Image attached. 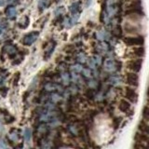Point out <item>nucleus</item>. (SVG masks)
I'll use <instances>...</instances> for the list:
<instances>
[{
    "mask_svg": "<svg viewBox=\"0 0 149 149\" xmlns=\"http://www.w3.org/2000/svg\"><path fill=\"white\" fill-rule=\"evenodd\" d=\"M127 15H137L142 16L143 15V9H142V3L140 0H132V3H130L127 7L126 10Z\"/></svg>",
    "mask_w": 149,
    "mask_h": 149,
    "instance_id": "obj_1",
    "label": "nucleus"
},
{
    "mask_svg": "<svg viewBox=\"0 0 149 149\" xmlns=\"http://www.w3.org/2000/svg\"><path fill=\"white\" fill-rule=\"evenodd\" d=\"M143 36H128L124 38V43L127 46H132V47H142L143 44Z\"/></svg>",
    "mask_w": 149,
    "mask_h": 149,
    "instance_id": "obj_2",
    "label": "nucleus"
},
{
    "mask_svg": "<svg viewBox=\"0 0 149 149\" xmlns=\"http://www.w3.org/2000/svg\"><path fill=\"white\" fill-rule=\"evenodd\" d=\"M142 64H143V60L142 59H134L128 62L127 63V67L133 73H137L139 72L142 68Z\"/></svg>",
    "mask_w": 149,
    "mask_h": 149,
    "instance_id": "obj_3",
    "label": "nucleus"
},
{
    "mask_svg": "<svg viewBox=\"0 0 149 149\" xmlns=\"http://www.w3.org/2000/svg\"><path fill=\"white\" fill-rule=\"evenodd\" d=\"M126 82L130 86H135V87L138 86L139 83L138 74L133 72H128L127 74H126Z\"/></svg>",
    "mask_w": 149,
    "mask_h": 149,
    "instance_id": "obj_4",
    "label": "nucleus"
},
{
    "mask_svg": "<svg viewBox=\"0 0 149 149\" xmlns=\"http://www.w3.org/2000/svg\"><path fill=\"white\" fill-rule=\"evenodd\" d=\"M38 36H39L38 32L30 33V34H28L27 36H24V38H23V43H24L25 45H27V46H30L37 39Z\"/></svg>",
    "mask_w": 149,
    "mask_h": 149,
    "instance_id": "obj_5",
    "label": "nucleus"
},
{
    "mask_svg": "<svg viewBox=\"0 0 149 149\" xmlns=\"http://www.w3.org/2000/svg\"><path fill=\"white\" fill-rule=\"evenodd\" d=\"M125 95H126V98H127L128 100H130V102H136L138 99V95L136 91H134V88H130V87L126 88Z\"/></svg>",
    "mask_w": 149,
    "mask_h": 149,
    "instance_id": "obj_6",
    "label": "nucleus"
},
{
    "mask_svg": "<svg viewBox=\"0 0 149 149\" xmlns=\"http://www.w3.org/2000/svg\"><path fill=\"white\" fill-rule=\"evenodd\" d=\"M118 107H119L120 111L124 112V113H127V112H129L130 109V104L126 100H122L119 102V106Z\"/></svg>",
    "mask_w": 149,
    "mask_h": 149,
    "instance_id": "obj_7",
    "label": "nucleus"
},
{
    "mask_svg": "<svg viewBox=\"0 0 149 149\" xmlns=\"http://www.w3.org/2000/svg\"><path fill=\"white\" fill-rule=\"evenodd\" d=\"M17 15V10L14 7H8L6 9V16L9 19H14Z\"/></svg>",
    "mask_w": 149,
    "mask_h": 149,
    "instance_id": "obj_8",
    "label": "nucleus"
},
{
    "mask_svg": "<svg viewBox=\"0 0 149 149\" xmlns=\"http://www.w3.org/2000/svg\"><path fill=\"white\" fill-rule=\"evenodd\" d=\"M132 52L134 56H136V57H142L144 54V49L143 47H134L132 49Z\"/></svg>",
    "mask_w": 149,
    "mask_h": 149,
    "instance_id": "obj_9",
    "label": "nucleus"
},
{
    "mask_svg": "<svg viewBox=\"0 0 149 149\" xmlns=\"http://www.w3.org/2000/svg\"><path fill=\"white\" fill-rule=\"evenodd\" d=\"M54 48H55V43H54V42H50V43L48 45V47L46 48V50H45V58L46 59H48L51 55Z\"/></svg>",
    "mask_w": 149,
    "mask_h": 149,
    "instance_id": "obj_10",
    "label": "nucleus"
},
{
    "mask_svg": "<svg viewBox=\"0 0 149 149\" xmlns=\"http://www.w3.org/2000/svg\"><path fill=\"white\" fill-rule=\"evenodd\" d=\"M4 50L6 51V53H8L9 55L15 54L17 52V49L14 46H12V45H8V46H6L4 48Z\"/></svg>",
    "mask_w": 149,
    "mask_h": 149,
    "instance_id": "obj_11",
    "label": "nucleus"
},
{
    "mask_svg": "<svg viewBox=\"0 0 149 149\" xmlns=\"http://www.w3.org/2000/svg\"><path fill=\"white\" fill-rule=\"evenodd\" d=\"M79 8H80V6H79L78 3H73L71 6H70L69 10L71 11L73 14H77V11L79 10Z\"/></svg>",
    "mask_w": 149,
    "mask_h": 149,
    "instance_id": "obj_12",
    "label": "nucleus"
},
{
    "mask_svg": "<svg viewBox=\"0 0 149 149\" xmlns=\"http://www.w3.org/2000/svg\"><path fill=\"white\" fill-rule=\"evenodd\" d=\"M49 5V0H39V2H38V7L40 9H42V10L48 8Z\"/></svg>",
    "mask_w": 149,
    "mask_h": 149,
    "instance_id": "obj_13",
    "label": "nucleus"
},
{
    "mask_svg": "<svg viewBox=\"0 0 149 149\" xmlns=\"http://www.w3.org/2000/svg\"><path fill=\"white\" fill-rule=\"evenodd\" d=\"M143 116L146 120L149 121V107H146L143 111Z\"/></svg>",
    "mask_w": 149,
    "mask_h": 149,
    "instance_id": "obj_14",
    "label": "nucleus"
},
{
    "mask_svg": "<svg viewBox=\"0 0 149 149\" xmlns=\"http://www.w3.org/2000/svg\"><path fill=\"white\" fill-rule=\"evenodd\" d=\"M24 135H25L26 141H27V142H29V141H30V138H31V130H30V129H26V130H25Z\"/></svg>",
    "mask_w": 149,
    "mask_h": 149,
    "instance_id": "obj_15",
    "label": "nucleus"
},
{
    "mask_svg": "<svg viewBox=\"0 0 149 149\" xmlns=\"http://www.w3.org/2000/svg\"><path fill=\"white\" fill-rule=\"evenodd\" d=\"M140 126H142V127H143V129H141V130H143V132H149V127H148V126H147L146 123H144V122H142L141 124H140Z\"/></svg>",
    "mask_w": 149,
    "mask_h": 149,
    "instance_id": "obj_16",
    "label": "nucleus"
},
{
    "mask_svg": "<svg viewBox=\"0 0 149 149\" xmlns=\"http://www.w3.org/2000/svg\"><path fill=\"white\" fill-rule=\"evenodd\" d=\"M55 13H56V15H62V14L64 13V8L61 7V8H59L57 10L55 11Z\"/></svg>",
    "mask_w": 149,
    "mask_h": 149,
    "instance_id": "obj_17",
    "label": "nucleus"
},
{
    "mask_svg": "<svg viewBox=\"0 0 149 149\" xmlns=\"http://www.w3.org/2000/svg\"><path fill=\"white\" fill-rule=\"evenodd\" d=\"M0 149H8V147L7 146V144L5 143L3 141H0Z\"/></svg>",
    "mask_w": 149,
    "mask_h": 149,
    "instance_id": "obj_18",
    "label": "nucleus"
},
{
    "mask_svg": "<svg viewBox=\"0 0 149 149\" xmlns=\"http://www.w3.org/2000/svg\"><path fill=\"white\" fill-rule=\"evenodd\" d=\"M8 2H10L9 0H0V6H5L6 4H8Z\"/></svg>",
    "mask_w": 149,
    "mask_h": 149,
    "instance_id": "obj_19",
    "label": "nucleus"
},
{
    "mask_svg": "<svg viewBox=\"0 0 149 149\" xmlns=\"http://www.w3.org/2000/svg\"><path fill=\"white\" fill-rule=\"evenodd\" d=\"M19 76H20V74H19V73H17V74H15V80H14V84H15V85H16L17 82H18V79H19V77H20Z\"/></svg>",
    "mask_w": 149,
    "mask_h": 149,
    "instance_id": "obj_20",
    "label": "nucleus"
},
{
    "mask_svg": "<svg viewBox=\"0 0 149 149\" xmlns=\"http://www.w3.org/2000/svg\"><path fill=\"white\" fill-rule=\"evenodd\" d=\"M91 2H92V0H87V2H86V6L87 7H88L91 4Z\"/></svg>",
    "mask_w": 149,
    "mask_h": 149,
    "instance_id": "obj_21",
    "label": "nucleus"
},
{
    "mask_svg": "<svg viewBox=\"0 0 149 149\" xmlns=\"http://www.w3.org/2000/svg\"><path fill=\"white\" fill-rule=\"evenodd\" d=\"M147 95H148V99H149V88H148V93H147Z\"/></svg>",
    "mask_w": 149,
    "mask_h": 149,
    "instance_id": "obj_22",
    "label": "nucleus"
}]
</instances>
